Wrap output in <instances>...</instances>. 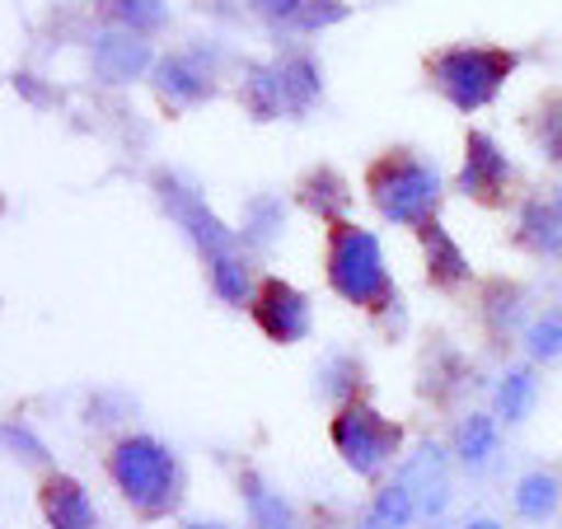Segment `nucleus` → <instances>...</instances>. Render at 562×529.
Segmentation results:
<instances>
[{
    "mask_svg": "<svg viewBox=\"0 0 562 529\" xmlns=\"http://www.w3.org/2000/svg\"><path fill=\"white\" fill-rule=\"evenodd\" d=\"M366 198L380 211V221L398 225V230H422L427 221H436V206L446 198L441 169L427 165L417 150H384L366 169Z\"/></svg>",
    "mask_w": 562,
    "mask_h": 529,
    "instance_id": "1",
    "label": "nucleus"
},
{
    "mask_svg": "<svg viewBox=\"0 0 562 529\" xmlns=\"http://www.w3.org/2000/svg\"><path fill=\"white\" fill-rule=\"evenodd\" d=\"M324 277L328 291L357 309H384L394 305V281L384 268V249L371 230L357 221H338L324 235Z\"/></svg>",
    "mask_w": 562,
    "mask_h": 529,
    "instance_id": "2",
    "label": "nucleus"
},
{
    "mask_svg": "<svg viewBox=\"0 0 562 529\" xmlns=\"http://www.w3.org/2000/svg\"><path fill=\"white\" fill-rule=\"evenodd\" d=\"M103 469H109L122 502H127L140 520H160L179 506V483H183L179 460H173V450L160 446L155 436H122L109 450Z\"/></svg>",
    "mask_w": 562,
    "mask_h": 529,
    "instance_id": "3",
    "label": "nucleus"
},
{
    "mask_svg": "<svg viewBox=\"0 0 562 529\" xmlns=\"http://www.w3.org/2000/svg\"><path fill=\"white\" fill-rule=\"evenodd\" d=\"M512 70H516V52L483 47V43H454V47H441V52H431L427 57L431 90L460 113L487 109Z\"/></svg>",
    "mask_w": 562,
    "mask_h": 529,
    "instance_id": "4",
    "label": "nucleus"
},
{
    "mask_svg": "<svg viewBox=\"0 0 562 529\" xmlns=\"http://www.w3.org/2000/svg\"><path fill=\"white\" fill-rule=\"evenodd\" d=\"M328 440L357 479H380L394 464V454L403 450V427L380 417L366 398H347L338 403V413L328 421Z\"/></svg>",
    "mask_w": 562,
    "mask_h": 529,
    "instance_id": "5",
    "label": "nucleus"
},
{
    "mask_svg": "<svg viewBox=\"0 0 562 529\" xmlns=\"http://www.w3.org/2000/svg\"><path fill=\"white\" fill-rule=\"evenodd\" d=\"M155 198H160V206L173 216V225L192 239V249H198L206 262L211 258H221V254H235V244H239V230H231L216 211H211L198 192H192L179 173H155Z\"/></svg>",
    "mask_w": 562,
    "mask_h": 529,
    "instance_id": "6",
    "label": "nucleus"
},
{
    "mask_svg": "<svg viewBox=\"0 0 562 529\" xmlns=\"http://www.w3.org/2000/svg\"><path fill=\"white\" fill-rule=\"evenodd\" d=\"M249 314H254V324L262 328V338L277 342V347L305 342V338H310V324H314L310 295L295 291L291 281H281V277H262V281H258Z\"/></svg>",
    "mask_w": 562,
    "mask_h": 529,
    "instance_id": "7",
    "label": "nucleus"
},
{
    "mask_svg": "<svg viewBox=\"0 0 562 529\" xmlns=\"http://www.w3.org/2000/svg\"><path fill=\"white\" fill-rule=\"evenodd\" d=\"M506 183H512V165H506L502 146L487 132H464V169H460V192L473 202H502Z\"/></svg>",
    "mask_w": 562,
    "mask_h": 529,
    "instance_id": "8",
    "label": "nucleus"
},
{
    "mask_svg": "<svg viewBox=\"0 0 562 529\" xmlns=\"http://www.w3.org/2000/svg\"><path fill=\"white\" fill-rule=\"evenodd\" d=\"M150 76H155V94H160L169 109H192V103L216 94L211 70L198 57H188V52H169V57H160Z\"/></svg>",
    "mask_w": 562,
    "mask_h": 529,
    "instance_id": "9",
    "label": "nucleus"
},
{
    "mask_svg": "<svg viewBox=\"0 0 562 529\" xmlns=\"http://www.w3.org/2000/svg\"><path fill=\"white\" fill-rule=\"evenodd\" d=\"M94 70L109 85H127L136 76H146L155 70V57H150V43H140V33H99L94 38Z\"/></svg>",
    "mask_w": 562,
    "mask_h": 529,
    "instance_id": "10",
    "label": "nucleus"
},
{
    "mask_svg": "<svg viewBox=\"0 0 562 529\" xmlns=\"http://www.w3.org/2000/svg\"><path fill=\"white\" fill-rule=\"evenodd\" d=\"M38 506L52 529H94V502L85 492V483L70 479V473H47Z\"/></svg>",
    "mask_w": 562,
    "mask_h": 529,
    "instance_id": "11",
    "label": "nucleus"
},
{
    "mask_svg": "<svg viewBox=\"0 0 562 529\" xmlns=\"http://www.w3.org/2000/svg\"><path fill=\"white\" fill-rule=\"evenodd\" d=\"M516 244L535 258H558L562 254V202L553 192L543 198H525L516 216Z\"/></svg>",
    "mask_w": 562,
    "mask_h": 529,
    "instance_id": "12",
    "label": "nucleus"
},
{
    "mask_svg": "<svg viewBox=\"0 0 562 529\" xmlns=\"http://www.w3.org/2000/svg\"><path fill=\"white\" fill-rule=\"evenodd\" d=\"M398 483L413 487L417 510L427 520H441L446 516V506H450V479H446V460H441V450H436V446H422L413 460L403 464Z\"/></svg>",
    "mask_w": 562,
    "mask_h": 529,
    "instance_id": "13",
    "label": "nucleus"
},
{
    "mask_svg": "<svg viewBox=\"0 0 562 529\" xmlns=\"http://www.w3.org/2000/svg\"><path fill=\"white\" fill-rule=\"evenodd\" d=\"M295 202H301L310 216H319L324 225H338L351 211V183L333 165H314V169H305V179L295 183Z\"/></svg>",
    "mask_w": 562,
    "mask_h": 529,
    "instance_id": "14",
    "label": "nucleus"
},
{
    "mask_svg": "<svg viewBox=\"0 0 562 529\" xmlns=\"http://www.w3.org/2000/svg\"><path fill=\"white\" fill-rule=\"evenodd\" d=\"M417 239H422V258H427V281L436 291H454V286H464L469 281V258H464V249L454 244V235L446 230L441 221H427L417 230Z\"/></svg>",
    "mask_w": 562,
    "mask_h": 529,
    "instance_id": "15",
    "label": "nucleus"
},
{
    "mask_svg": "<svg viewBox=\"0 0 562 529\" xmlns=\"http://www.w3.org/2000/svg\"><path fill=\"white\" fill-rule=\"evenodd\" d=\"M239 497H244V510H249V529H301V516L291 510V502L272 492L258 473H239Z\"/></svg>",
    "mask_w": 562,
    "mask_h": 529,
    "instance_id": "16",
    "label": "nucleus"
},
{
    "mask_svg": "<svg viewBox=\"0 0 562 529\" xmlns=\"http://www.w3.org/2000/svg\"><path fill=\"white\" fill-rule=\"evenodd\" d=\"M277 76H281V103H286L291 117H301L314 109V99L324 94V80H319V66H314L305 52H295V57L277 61Z\"/></svg>",
    "mask_w": 562,
    "mask_h": 529,
    "instance_id": "17",
    "label": "nucleus"
},
{
    "mask_svg": "<svg viewBox=\"0 0 562 529\" xmlns=\"http://www.w3.org/2000/svg\"><path fill=\"white\" fill-rule=\"evenodd\" d=\"M417 516V497H413V487L408 483H384L371 506L361 510V529H408V520Z\"/></svg>",
    "mask_w": 562,
    "mask_h": 529,
    "instance_id": "18",
    "label": "nucleus"
},
{
    "mask_svg": "<svg viewBox=\"0 0 562 529\" xmlns=\"http://www.w3.org/2000/svg\"><path fill=\"white\" fill-rule=\"evenodd\" d=\"M239 99H244V109H249V117H258V122H272V117L286 113V103H281L277 61L244 70V90H239Z\"/></svg>",
    "mask_w": 562,
    "mask_h": 529,
    "instance_id": "19",
    "label": "nucleus"
},
{
    "mask_svg": "<svg viewBox=\"0 0 562 529\" xmlns=\"http://www.w3.org/2000/svg\"><path fill=\"white\" fill-rule=\"evenodd\" d=\"M206 272H211V291H216L225 305H235V309H244V305H254V277H249V262L239 258V249L235 254H221V258H211L206 262Z\"/></svg>",
    "mask_w": 562,
    "mask_h": 529,
    "instance_id": "20",
    "label": "nucleus"
},
{
    "mask_svg": "<svg viewBox=\"0 0 562 529\" xmlns=\"http://www.w3.org/2000/svg\"><path fill=\"white\" fill-rule=\"evenodd\" d=\"M281 225H286V206H281V198H254L249 206H244V221H239V239L249 244V249H268V244L281 235Z\"/></svg>",
    "mask_w": 562,
    "mask_h": 529,
    "instance_id": "21",
    "label": "nucleus"
},
{
    "mask_svg": "<svg viewBox=\"0 0 562 529\" xmlns=\"http://www.w3.org/2000/svg\"><path fill=\"white\" fill-rule=\"evenodd\" d=\"M558 502H562V483L553 479V473L535 469V473H525V479L516 483V510H520L525 520L543 525L558 510Z\"/></svg>",
    "mask_w": 562,
    "mask_h": 529,
    "instance_id": "22",
    "label": "nucleus"
},
{
    "mask_svg": "<svg viewBox=\"0 0 562 529\" xmlns=\"http://www.w3.org/2000/svg\"><path fill=\"white\" fill-rule=\"evenodd\" d=\"M454 454H460L469 469H483L492 454H497V417L469 413L460 421V436H454Z\"/></svg>",
    "mask_w": 562,
    "mask_h": 529,
    "instance_id": "23",
    "label": "nucleus"
},
{
    "mask_svg": "<svg viewBox=\"0 0 562 529\" xmlns=\"http://www.w3.org/2000/svg\"><path fill=\"white\" fill-rule=\"evenodd\" d=\"M535 398H539V380H535V370L530 365H512L502 375V384H497V413L512 421H525L530 417V408H535Z\"/></svg>",
    "mask_w": 562,
    "mask_h": 529,
    "instance_id": "24",
    "label": "nucleus"
},
{
    "mask_svg": "<svg viewBox=\"0 0 562 529\" xmlns=\"http://www.w3.org/2000/svg\"><path fill=\"white\" fill-rule=\"evenodd\" d=\"M530 132H535V140H539V150L549 155L553 165H562V90H549V94L535 103Z\"/></svg>",
    "mask_w": 562,
    "mask_h": 529,
    "instance_id": "25",
    "label": "nucleus"
},
{
    "mask_svg": "<svg viewBox=\"0 0 562 529\" xmlns=\"http://www.w3.org/2000/svg\"><path fill=\"white\" fill-rule=\"evenodd\" d=\"M525 347L535 361H558L562 357V309H549L525 328Z\"/></svg>",
    "mask_w": 562,
    "mask_h": 529,
    "instance_id": "26",
    "label": "nucleus"
},
{
    "mask_svg": "<svg viewBox=\"0 0 562 529\" xmlns=\"http://www.w3.org/2000/svg\"><path fill=\"white\" fill-rule=\"evenodd\" d=\"M487 324H492V333H512L516 328V319H520V291L516 286H506V281H492V291H487Z\"/></svg>",
    "mask_w": 562,
    "mask_h": 529,
    "instance_id": "27",
    "label": "nucleus"
},
{
    "mask_svg": "<svg viewBox=\"0 0 562 529\" xmlns=\"http://www.w3.org/2000/svg\"><path fill=\"white\" fill-rule=\"evenodd\" d=\"M314 380H324L319 384V394H328V398H357V394H351V390H357V361H351V357H342V351H333V357L319 365V375H314Z\"/></svg>",
    "mask_w": 562,
    "mask_h": 529,
    "instance_id": "28",
    "label": "nucleus"
},
{
    "mask_svg": "<svg viewBox=\"0 0 562 529\" xmlns=\"http://www.w3.org/2000/svg\"><path fill=\"white\" fill-rule=\"evenodd\" d=\"M127 33H150L165 24V0H113L109 5Z\"/></svg>",
    "mask_w": 562,
    "mask_h": 529,
    "instance_id": "29",
    "label": "nucleus"
},
{
    "mask_svg": "<svg viewBox=\"0 0 562 529\" xmlns=\"http://www.w3.org/2000/svg\"><path fill=\"white\" fill-rule=\"evenodd\" d=\"M342 20H347L342 0H305L301 14H295V29H301V33H319V29L342 24Z\"/></svg>",
    "mask_w": 562,
    "mask_h": 529,
    "instance_id": "30",
    "label": "nucleus"
},
{
    "mask_svg": "<svg viewBox=\"0 0 562 529\" xmlns=\"http://www.w3.org/2000/svg\"><path fill=\"white\" fill-rule=\"evenodd\" d=\"M5 446H10L14 454H24L29 464H43V460H47V446L24 427V421H10V427H5Z\"/></svg>",
    "mask_w": 562,
    "mask_h": 529,
    "instance_id": "31",
    "label": "nucleus"
},
{
    "mask_svg": "<svg viewBox=\"0 0 562 529\" xmlns=\"http://www.w3.org/2000/svg\"><path fill=\"white\" fill-rule=\"evenodd\" d=\"M301 5L305 0H254V10L262 14V20H272V24H295Z\"/></svg>",
    "mask_w": 562,
    "mask_h": 529,
    "instance_id": "32",
    "label": "nucleus"
},
{
    "mask_svg": "<svg viewBox=\"0 0 562 529\" xmlns=\"http://www.w3.org/2000/svg\"><path fill=\"white\" fill-rule=\"evenodd\" d=\"M464 529H502V525H497V520H469Z\"/></svg>",
    "mask_w": 562,
    "mask_h": 529,
    "instance_id": "33",
    "label": "nucleus"
},
{
    "mask_svg": "<svg viewBox=\"0 0 562 529\" xmlns=\"http://www.w3.org/2000/svg\"><path fill=\"white\" fill-rule=\"evenodd\" d=\"M183 529H225V525H206V520H188Z\"/></svg>",
    "mask_w": 562,
    "mask_h": 529,
    "instance_id": "34",
    "label": "nucleus"
}]
</instances>
